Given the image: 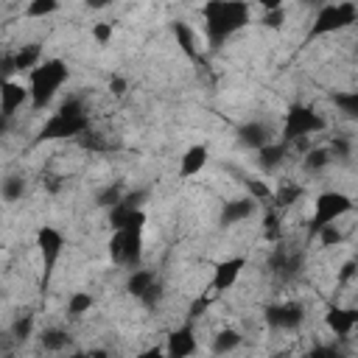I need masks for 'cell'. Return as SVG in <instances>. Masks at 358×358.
Masks as SVG:
<instances>
[{
    "mask_svg": "<svg viewBox=\"0 0 358 358\" xmlns=\"http://www.w3.org/2000/svg\"><path fill=\"white\" fill-rule=\"evenodd\" d=\"M39 59H42V48H39L36 42L22 45L20 50H14V64H17V70H20V73H22V70H28V73H31V70H36V67L42 64Z\"/></svg>",
    "mask_w": 358,
    "mask_h": 358,
    "instance_id": "21",
    "label": "cell"
},
{
    "mask_svg": "<svg viewBox=\"0 0 358 358\" xmlns=\"http://www.w3.org/2000/svg\"><path fill=\"white\" fill-rule=\"evenodd\" d=\"M268 358H288V355H285V352H280V355H268Z\"/></svg>",
    "mask_w": 358,
    "mask_h": 358,
    "instance_id": "50",
    "label": "cell"
},
{
    "mask_svg": "<svg viewBox=\"0 0 358 358\" xmlns=\"http://www.w3.org/2000/svg\"><path fill=\"white\" fill-rule=\"evenodd\" d=\"M36 246H39L42 266H45L42 288H48V285H50V277H53V268H56V263H59V255H62V249H64V235H62L56 227L45 224V227L36 229Z\"/></svg>",
    "mask_w": 358,
    "mask_h": 358,
    "instance_id": "8",
    "label": "cell"
},
{
    "mask_svg": "<svg viewBox=\"0 0 358 358\" xmlns=\"http://www.w3.org/2000/svg\"><path fill=\"white\" fill-rule=\"evenodd\" d=\"M355 56H358V45H355Z\"/></svg>",
    "mask_w": 358,
    "mask_h": 358,
    "instance_id": "53",
    "label": "cell"
},
{
    "mask_svg": "<svg viewBox=\"0 0 358 358\" xmlns=\"http://www.w3.org/2000/svg\"><path fill=\"white\" fill-rule=\"evenodd\" d=\"M92 305H95V299H92L87 291H73L70 299H67V316H70V319H78V316L90 313Z\"/></svg>",
    "mask_w": 358,
    "mask_h": 358,
    "instance_id": "26",
    "label": "cell"
},
{
    "mask_svg": "<svg viewBox=\"0 0 358 358\" xmlns=\"http://www.w3.org/2000/svg\"><path fill=\"white\" fill-rule=\"evenodd\" d=\"M324 129V117L319 112H313L305 103H291L285 112V123H282V143H296L308 134H319Z\"/></svg>",
    "mask_w": 358,
    "mask_h": 358,
    "instance_id": "5",
    "label": "cell"
},
{
    "mask_svg": "<svg viewBox=\"0 0 358 358\" xmlns=\"http://www.w3.org/2000/svg\"><path fill=\"white\" fill-rule=\"evenodd\" d=\"M355 271H358V263H355V260H347V263L341 266V271H338V282H347Z\"/></svg>",
    "mask_w": 358,
    "mask_h": 358,
    "instance_id": "46",
    "label": "cell"
},
{
    "mask_svg": "<svg viewBox=\"0 0 358 358\" xmlns=\"http://www.w3.org/2000/svg\"><path fill=\"white\" fill-rule=\"evenodd\" d=\"M305 322V308L299 302H282L266 308V324L274 330H296Z\"/></svg>",
    "mask_w": 358,
    "mask_h": 358,
    "instance_id": "9",
    "label": "cell"
},
{
    "mask_svg": "<svg viewBox=\"0 0 358 358\" xmlns=\"http://www.w3.org/2000/svg\"><path fill=\"white\" fill-rule=\"evenodd\" d=\"M352 199L347 193H338V190H327V193H319L316 196V207H313V218L308 224V235L316 238L324 227L336 224V218L347 215L352 210Z\"/></svg>",
    "mask_w": 358,
    "mask_h": 358,
    "instance_id": "3",
    "label": "cell"
},
{
    "mask_svg": "<svg viewBox=\"0 0 358 358\" xmlns=\"http://www.w3.org/2000/svg\"><path fill=\"white\" fill-rule=\"evenodd\" d=\"M109 90H112V95H126V90H129V84H126V78H120V76H112L109 78Z\"/></svg>",
    "mask_w": 358,
    "mask_h": 358,
    "instance_id": "44",
    "label": "cell"
},
{
    "mask_svg": "<svg viewBox=\"0 0 358 358\" xmlns=\"http://www.w3.org/2000/svg\"><path fill=\"white\" fill-rule=\"evenodd\" d=\"M207 305H210V299H207V296L193 299V302H190V308H187V319H190V322H193V319H199V316L207 310Z\"/></svg>",
    "mask_w": 358,
    "mask_h": 358,
    "instance_id": "42",
    "label": "cell"
},
{
    "mask_svg": "<svg viewBox=\"0 0 358 358\" xmlns=\"http://www.w3.org/2000/svg\"><path fill=\"white\" fill-rule=\"evenodd\" d=\"M316 238H319V243H322V246H338V243L344 241V235H341V229H338L336 224L324 227V229H322Z\"/></svg>",
    "mask_w": 358,
    "mask_h": 358,
    "instance_id": "37",
    "label": "cell"
},
{
    "mask_svg": "<svg viewBox=\"0 0 358 358\" xmlns=\"http://www.w3.org/2000/svg\"><path fill=\"white\" fill-rule=\"evenodd\" d=\"M0 70H3V81H11V76L17 73V64H14V53H3Z\"/></svg>",
    "mask_w": 358,
    "mask_h": 358,
    "instance_id": "43",
    "label": "cell"
},
{
    "mask_svg": "<svg viewBox=\"0 0 358 358\" xmlns=\"http://www.w3.org/2000/svg\"><path fill=\"white\" fill-rule=\"evenodd\" d=\"M39 344H42V350H48V352H62V350L70 344V333L62 330V327H45V330L39 333Z\"/></svg>",
    "mask_w": 358,
    "mask_h": 358,
    "instance_id": "23",
    "label": "cell"
},
{
    "mask_svg": "<svg viewBox=\"0 0 358 358\" xmlns=\"http://www.w3.org/2000/svg\"><path fill=\"white\" fill-rule=\"evenodd\" d=\"M352 22H358V6L355 3H327L319 8V14L308 31V39H319V36L344 31Z\"/></svg>",
    "mask_w": 358,
    "mask_h": 358,
    "instance_id": "4",
    "label": "cell"
},
{
    "mask_svg": "<svg viewBox=\"0 0 358 358\" xmlns=\"http://www.w3.org/2000/svg\"><path fill=\"white\" fill-rule=\"evenodd\" d=\"M260 22H263L266 28H271V31H277V28H282V22H285V8L280 6V8H271V11H266Z\"/></svg>",
    "mask_w": 358,
    "mask_h": 358,
    "instance_id": "39",
    "label": "cell"
},
{
    "mask_svg": "<svg viewBox=\"0 0 358 358\" xmlns=\"http://www.w3.org/2000/svg\"><path fill=\"white\" fill-rule=\"evenodd\" d=\"M207 165V145H190L179 162V176L190 179L196 173H201V168Z\"/></svg>",
    "mask_w": 358,
    "mask_h": 358,
    "instance_id": "18",
    "label": "cell"
},
{
    "mask_svg": "<svg viewBox=\"0 0 358 358\" xmlns=\"http://www.w3.org/2000/svg\"><path fill=\"white\" fill-rule=\"evenodd\" d=\"M90 358H109L106 350H90Z\"/></svg>",
    "mask_w": 358,
    "mask_h": 358,
    "instance_id": "48",
    "label": "cell"
},
{
    "mask_svg": "<svg viewBox=\"0 0 358 358\" xmlns=\"http://www.w3.org/2000/svg\"><path fill=\"white\" fill-rule=\"evenodd\" d=\"M53 11H59V3H56V0H31V3L25 6V17H31V20L48 17V14H53Z\"/></svg>",
    "mask_w": 358,
    "mask_h": 358,
    "instance_id": "32",
    "label": "cell"
},
{
    "mask_svg": "<svg viewBox=\"0 0 358 358\" xmlns=\"http://www.w3.org/2000/svg\"><path fill=\"white\" fill-rule=\"evenodd\" d=\"M257 210V201L252 196H243V199H232L224 204L221 210V227H232V224H241L246 218H252Z\"/></svg>",
    "mask_w": 358,
    "mask_h": 358,
    "instance_id": "15",
    "label": "cell"
},
{
    "mask_svg": "<svg viewBox=\"0 0 358 358\" xmlns=\"http://www.w3.org/2000/svg\"><path fill=\"white\" fill-rule=\"evenodd\" d=\"M299 199H302V187H299V185H282V187L274 193L271 207H274V210H288V207L296 204Z\"/></svg>",
    "mask_w": 358,
    "mask_h": 358,
    "instance_id": "27",
    "label": "cell"
},
{
    "mask_svg": "<svg viewBox=\"0 0 358 358\" xmlns=\"http://www.w3.org/2000/svg\"><path fill=\"white\" fill-rule=\"evenodd\" d=\"M201 17L210 48H221L235 31L249 22V6L241 0H210L201 6Z\"/></svg>",
    "mask_w": 358,
    "mask_h": 358,
    "instance_id": "1",
    "label": "cell"
},
{
    "mask_svg": "<svg viewBox=\"0 0 358 358\" xmlns=\"http://www.w3.org/2000/svg\"><path fill=\"white\" fill-rule=\"evenodd\" d=\"M25 101H31V90L28 87H22L17 81H3V87H0V117L3 120H11L14 112Z\"/></svg>",
    "mask_w": 358,
    "mask_h": 358,
    "instance_id": "11",
    "label": "cell"
},
{
    "mask_svg": "<svg viewBox=\"0 0 358 358\" xmlns=\"http://www.w3.org/2000/svg\"><path fill=\"white\" fill-rule=\"evenodd\" d=\"M288 143H282V140H274V143H268L266 148H260L257 151V162H260V168L263 171H274L277 165H282V159L288 157Z\"/></svg>",
    "mask_w": 358,
    "mask_h": 358,
    "instance_id": "19",
    "label": "cell"
},
{
    "mask_svg": "<svg viewBox=\"0 0 358 358\" xmlns=\"http://www.w3.org/2000/svg\"><path fill=\"white\" fill-rule=\"evenodd\" d=\"M112 34H115V25L112 22H95L92 25V39L98 45H109L112 42Z\"/></svg>",
    "mask_w": 358,
    "mask_h": 358,
    "instance_id": "38",
    "label": "cell"
},
{
    "mask_svg": "<svg viewBox=\"0 0 358 358\" xmlns=\"http://www.w3.org/2000/svg\"><path fill=\"white\" fill-rule=\"evenodd\" d=\"M324 322L338 338H350L352 327L358 324V308H330L324 313Z\"/></svg>",
    "mask_w": 358,
    "mask_h": 358,
    "instance_id": "14",
    "label": "cell"
},
{
    "mask_svg": "<svg viewBox=\"0 0 358 358\" xmlns=\"http://www.w3.org/2000/svg\"><path fill=\"white\" fill-rule=\"evenodd\" d=\"M22 190H25L22 176H6L3 179V199L6 201H20L22 199Z\"/></svg>",
    "mask_w": 358,
    "mask_h": 358,
    "instance_id": "34",
    "label": "cell"
},
{
    "mask_svg": "<svg viewBox=\"0 0 358 358\" xmlns=\"http://www.w3.org/2000/svg\"><path fill=\"white\" fill-rule=\"evenodd\" d=\"M134 358H168V352H162V347H148V350L137 352Z\"/></svg>",
    "mask_w": 358,
    "mask_h": 358,
    "instance_id": "47",
    "label": "cell"
},
{
    "mask_svg": "<svg viewBox=\"0 0 358 358\" xmlns=\"http://www.w3.org/2000/svg\"><path fill=\"white\" fill-rule=\"evenodd\" d=\"M333 103L336 109L350 117V120H358V90H347V92H333Z\"/></svg>",
    "mask_w": 358,
    "mask_h": 358,
    "instance_id": "24",
    "label": "cell"
},
{
    "mask_svg": "<svg viewBox=\"0 0 358 358\" xmlns=\"http://www.w3.org/2000/svg\"><path fill=\"white\" fill-rule=\"evenodd\" d=\"M159 299H162V285H159V282H154V285H151V288H148V291L140 296V302H143L145 308H154Z\"/></svg>",
    "mask_w": 358,
    "mask_h": 358,
    "instance_id": "41",
    "label": "cell"
},
{
    "mask_svg": "<svg viewBox=\"0 0 358 358\" xmlns=\"http://www.w3.org/2000/svg\"><path fill=\"white\" fill-rule=\"evenodd\" d=\"M31 330H34V316H31V313H25V316H20V319L11 324L8 336H11L14 341H25V338L31 336Z\"/></svg>",
    "mask_w": 358,
    "mask_h": 358,
    "instance_id": "35",
    "label": "cell"
},
{
    "mask_svg": "<svg viewBox=\"0 0 358 358\" xmlns=\"http://www.w3.org/2000/svg\"><path fill=\"white\" fill-rule=\"evenodd\" d=\"M143 199H145V190H134V193H126V196H123V204H129V207L140 210Z\"/></svg>",
    "mask_w": 358,
    "mask_h": 358,
    "instance_id": "45",
    "label": "cell"
},
{
    "mask_svg": "<svg viewBox=\"0 0 358 358\" xmlns=\"http://www.w3.org/2000/svg\"><path fill=\"white\" fill-rule=\"evenodd\" d=\"M109 255L117 266H137L140 255H143V227H126L112 232L109 241Z\"/></svg>",
    "mask_w": 358,
    "mask_h": 358,
    "instance_id": "7",
    "label": "cell"
},
{
    "mask_svg": "<svg viewBox=\"0 0 358 358\" xmlns=\"http://www.w3.org/2000/svg\"><path fill=\"white\" fill-rule=\"evenodd\" d=\"M154 282H157V274H154V271H148V268H134V271L129 274V280H126V291L140 299Z\"/></svg>",
    "mask_w": 358,
    "mask_h": 358,
    "instance_id": "22",
    "label": "cell"
},
{
    "mask_svg": "<svg viewBox=\"0 0 358 358\" xmlns=\"http://www.w3.org/2000/svg\"><path fill=\"white\" fill-rule=\"evenodd\" d=\"M352 333H355V338H358V324H355V327H352Z\"/></svg>",
    "mask_w": 358,
    "mask_h": 358,
    "instance_id": "51",
    "label": "cell"
},
{
    "mask_svg": "<svg viewBox=\"0 0 358 358\" xmlns=\"http://www.w3.org/2000/svg\"><path fill=\"white\" fill-rule=\"evenodd\" d=\"M263 235H266V241L280 243L282 229H280V213H277L274 207H268V210H266V215H263Z\"/></svg>",
    "mask_w": 358,
    "mask_h": 358,
    "instance_id": "28",
    "label": "cell"
},
{
    "mask_svg": "<svg viewBox=\"0 0 358 358\" xmlns=\"http://www.w3.org/2000/svg\"><path fill=\"white\" fill-rule=\"evenodd\" d=\"M243 185H246V190H249V196L255 201H263V204H271L274 201V193L268 190L266 182H260V179H243Z\"/></svg>",
    "mask_w": 358,
    "mask_h": 358,
    "instance_id": "31",
    "label": "cell"
},
{
    "mask_svg": "<svg viewBox=\"0 0 358 358\" xmlns=\"http://www.w3.org/2000/svg\"><path fill=\"white\" fill-rule=\"evenodd\" d=\"M302 358H347L341 350H336V347H330V344H316V347H310Z\"/></svg>",
    "mask_w": 358,
    "mask_h": 358,
    "instance_id": "36",
    "label": "cell"
},
{
    "mask_svg": "<svg viewBox=\"0 0 358 358\" xmlns=\"http://www.w3.org/2000/svg\"><path fill=\"white\" fill-rule=\"evenodd\" d=\"M143 227L145 224V213L143 210H134V207H129V204H117V207H112L109 210V227H112V232H117V229H126V227Z\"/></svg>",
    "mask_w": 358,
    "mask_h": 358,
    "instance_id": "17",
    "label": "cell"
},
{
    "mask_svg": "<svg viewBox=\"0 0 358 358\" xmlns=\"http://www.w3.org/2000/svg\"><path fill=\"white\" fill-rule=\"evenodd\" d=\"M90 131V115H62V112H53L34 143H50V140H78L81 134Z\"/></svg>",
    "mask_w": 358,
    "mask_h": 358,
    "instance_id": "6",
    "label": "cell"
},
{
    "mask_svg": "<svg viewBox=\"0 0 358 358\" xmlns=\"http://www.w3.org/2000/svg\"><path fill=\"white\" fill-rule=\"evenodd\" d=\"M330 157H338V159H347L350 157V143H347V137H336L333 143H330Z\"/></svg>",
    "mask_w": 358,
    "mask_h": 358,
    "instance_id": "40",
    "label": "cell"
},
{
    "mask_svg": "<svg viewBox=\"0 0 358 358\" xmlns=\"http://www.w3.org/2000/svg\"><path fill=\"white\" fill-rule=\"evenodd\" d=\"M238 140H241V145L255 148V151H260V148H266L268 143H274V140H271V129H268L266 123H260V120L243 123V126L238 129Z\"/></svg>",
    "mask_w": 358,
    "mask_h": 358,
    "instance_id": "16",
    "label": "cell"
},
{
    "mask_svg": "<svg viewBox=\"0 0 358 358\" xmlns=\"http://www.w3.org/2000/svg\"><path fill=\"white\" fill-rule=\"evenodd\" d=\"M235 347H241V333L238 330H218L215 338H213V355H227L232 352Z\"/></svg>",
    "mask_w": 358,
    "mask_h": 358,
    "instance_id": "25",
    "label": "cell"
},
{
    "mask_svg": "<svg viewBox=\"0 0 358 358\" xmlns=\"http://www.w3.org/2000/svg\"><path fill=\"white\" fill-rule=\"evenodd\" d=\"M70 358H90V352H73Z\"/></svg>",
    "mask_w": 358,
    "mask_h": 358,
    "instance_id": "49",
    "label": "cell"
},
{
    "mask_svg": "<svg viewBox=\"0 0 358 358\" xmlns=\"http://www.w3.org/2000/svg\"><path fill=\"white\" fill-rule=\"evenodd\" d=\"M78 143H81V148H87V151H112L115 148V143H109L103 134H98V131H87V134H81L78 137Z\"/></svg>",
    "mask_w": 358,
    "mask_h": 358,
    "instance_id": "29",
    "label": "cell"
},
{
    "mask_svg": "<svg viewBox=\"0 0 358 358\" xmlns=\"http://www.w3.org/2000/svg\"><path fill=\"white\" fill-rule=\"evenodd\" d=\"M120 201H123V193H120V187H117V185H109V187L98 190V196H95V204H98V207H106V210L117 207Z\"/></svg>",
    "mask_w": 358,
    "mask_h": 358,
    "instance_id": "33",
    "label": "cell"
},
{
    "mask_svg": "<svg viewBox=\"0 0 358 358\" xmlns=\"http://www.w3.org/2000/svg\"><path fill=\"white\" fill-rule=\"evenodd\" d=\"M70 70L62 59H45L36 70H31V78H28V90H31V109L39 112L45 109L53 95L59 92V87L67 81Z\"/></svg>",
    "mask_w": 358,
    "mask_h": 358,
    "instance_id": "2",
    "label": "cell"
},
{
    "mask_svg": "<svg viewBox=\"0 0 358 358\" xmlns=\"http://www.w3.org/2000/svg\"><path fill=\"white\" fill-rule=\"evenodd\" d=\"M165 352H168V358H190L196 352V333H193V324L190 322L182 324V327H176L168 336Z\"/></svg>",
    "mask_w": 358,
    "mask_h": 358,
    "instance_id": "12",
    "label": "cell"
},
{
    "mask_svg": "<svg viewBox=\"0 0 358 358\" xmlns=\"http://www.w3.org/2000/svg\"><path fill=\"white\" fill-rule=\"evenodd\" d=\"M6 358H14V355H11V352H6Z\"/></svg>",
    "mask_w": 358,
    "mask_h": 358,
    "instance_id": "52",
    "label": "cell"
},
{
    "mask_svg": "<svg viewBox=\"0 0 358 358\" xmlns=\"http://www.w3.org/2000/svg\"><path fill=\"white\" fill-rule=\"evenodd\" d=\"M268 268H271V274H277L282 280H291L302 268V255L299 252H288L282 243H277L274 252H271V257H268Z\"/></svg>",
    "mask_w": 358,
    "mask_h": 358,
    "instance_id": "10",
    "label": "cell"
},
{
    "mask_svg": "<svg viewBox=\"0 0 358 358\" xmlns=\"http://www.w3.org/2000/svg\"><path fill=\"white\" fill-rule=\"evenodd\" d=\"M243 268H246V257H229V260H221V263L215 266V274H213V291L221 294V291L232 288Z\"/></svg>",
    "mask_w": 358,
    "mask_h": 358,
    "instance_id": "13",
    "label": "cell"
},
{
    "mask_svg": "<svg viewBox=\"0 0 358 358\" xmlns=\"http://www.w3.org/2000/svg\"><path fill=\"white\" fill-rule=\"evenodd\" d=\"M330 159H333V157H330L327 148H313V151L305 154V162H302V165H305V171H322V168L330 165Z\"/></svg>",
    "mask_w": 358,
    "mask_h": 358,
    "instance_id": "30",
    "label": "cell"
},
{
    "mask_svg": "<svg viewBox=\"0 0 358 358\" xmlns=\"http://www.w3.org/2000/svg\"><path fill=\"white\" fill-rule=\"evenodd\" d=\"M171 31H173V39H176V45L182 48V53H185L187 59H199V50H196V36H193L190 25H187L185 20H173V22H171Z\"/></svg>",
    "mask_w": 358,
    "mask_h": 358,
    "instance_id": "20",
    "label": "cell"
}]
</instances>
